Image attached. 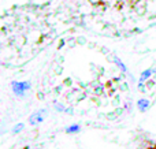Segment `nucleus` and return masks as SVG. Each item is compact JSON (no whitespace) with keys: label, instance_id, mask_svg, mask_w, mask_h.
Returning a JSON list of instances; mask_svg holds the SVG:
<instances>
[{"label":"nucleus","instance_id":"nucleus-1","mask_svg":"<svg viewBox=\"0 0 156 149\" xmlns=\"http://www.w3.org/2000/svg\"><path fill=\"white\" fill-rule=\"evenodd\" d=\"M148 149H156V148H155V147H152V148H148Z\"/></svg>","mask_w":156,"mask_h":149},{"label":"nucleus","instance_id":"nucleus-2","mask_svg":"<svg viewBox=\"0 0 156 149\" xmlns=\"http://www.w3.org/2000/svg\"><path fill=\"white\" fill-rule=\"evenodd\" d=\"M155 148H156V145H155Z\"/></svg>","mask_w":156,"mask_h":149}]
</instances>
